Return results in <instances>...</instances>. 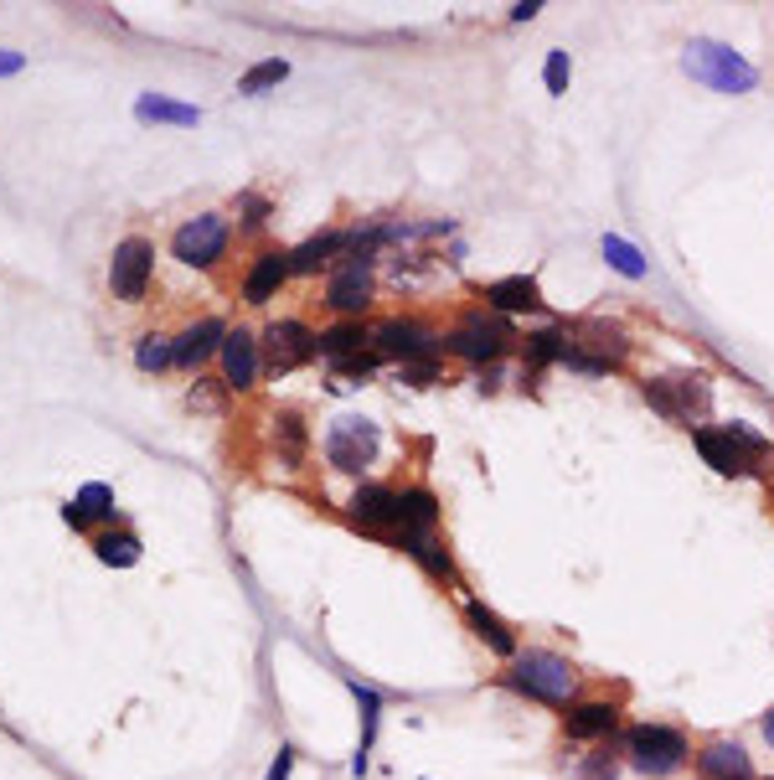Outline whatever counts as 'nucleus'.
<instances>
[{
  "mask_svg": "<svg viewBox=\"0 0 774 780\" xmlns=\"http://www.w3.org/2000/svg\"><path fill=\"white\" fill-rule=\"evenodd\" d=\"M511 692H521V698H532V703H548V708H573L579 703V667L568 657H558V651H542V646H532V651H517L507 667V677H501Z\"/></svg>",
  "mask_w": 774,
  "mask_h": 780,
  "instance_id": "obj_1",
  "label": "nucleus"
},
{
  "mask_svg": "<svg viewBox=\"0 0 774 780\" xmlns=\"http://www.w3.org/2000/svg\"><path fill=\"white\" fill-rule=\"evenodd\" d=\"M692 445H697V455L717 470V476H748V470L770 455V439L754 435L748 424H723V429L697 424V429H692Z\"/></svg>",
  "mask_w": 774,
  "mask_h": 780,
  "instance_id": "obj_2",
  "label": "nucleus"
},
{
  "mask_svg": "<svg viewBox=\"0 0 774 780\" xmlns=\"http://www.w3.org/2000/svg\"><path fill=\"white\" fill-rule=\"evenodd\" d=\"M625 760H630V770L661 780V776H676V770L692 760V744H686V735L671 729V723H630Z\"/></svg>",
  "mask_w": 774,
  "mask_h": 780,
  "instance_id": "obj_3",
  "label": "nucleus"
},
{
  "mask_svg": "<svg viewBox=\"0 0 774 780\" xmlns=\"http://www.w3.org/2000/svg\"><path fill=\"white\" fill-rule=\"evenodd\" d=\"M682 68L697 78V83H707L713 93H748L754 83H760V68H754V62L739 58V52L723 47V42H707V37L686 42Z\"/></svg>",
  "mask_w": 774,
  "mask_h": 780,
  "instance_id": "obj_4",
  "label": "nucleus"
},
{
  "mask_svg": "<svg viewBox=\"0 0 774 780\" xmlns=\"http://www.w3.org/2000/svg\"><path fill=\"white\" fill-rule=\"evenodd\" d=\"M326 460L346 476H361V470L377 460V424L361 419V414H346L326 429Z\"/></svg>",
  "mask_w": 774,
  "mask_h": 780,
  "instance_id": "obj_5",
  "label": "nucleus"
},
{
  "mask_svg": "<svg viewBox=\"0 0 774 780\" xmlns=\"http://www.w3.org/2000/svg\"><path fill=\"white\" fill-rule=\"evenodd\" d=\"M150 274H155V243L150 239H124L109 259V290L114 301L124 305H140L150 290Z\"/></svg>",
  "mask_w": 774,
  "mask_h": 780,
  "instance_id": "obj_6",
  "label": "nucleus"
},
{
  "mask_svg": "<svg viewBox=\"0 0 774 780\" xmlns=\"http://www.w3.org/2000/svg\"><path fill=\"white\" fill-rule=\"evenodd\" d=\"M227 217L223 212H202V217H192V223L176 227V239H171V254L181 259V264H192V270H207V264H217V259L227 254Z\"/></svg>",
  "mask_w": 774,
  "mask_h": 780,
  "instance_id": "obj_7",
  "label": "nucleus"
},
{
  "mask_svg": "<svg viewBox=\"0 0 774 780\" xmlns=\"http://www.w3.org/2000/svg\"><path fill=\"white\" fill-rule=\"evenodd\" d=\"M264 367L274 377L279 373H295V367H305V362L320 357V336H315L305 321H274V326L264 331Z\"/></svg>",
  "mask_w": 774,
  "mask_h": 780,
  "instance_id": "obj_8",
  "label": "nucleus"
},
{
  "mask_svg": "<svg viewBox=\"0 0 774 780\" xmlns=\"http://www.w3.org/2000/svg\"><path fill=\"white\" fill-rule=\"evenodd\" d=\"M377 342V357L398 362V367H408V362H434V352H439V336H434L424 321H383V326L373 331Z\"/></svg>",
  "mask_w": 774,
  "mask_h": 780,
  "instance_id": "obj_9",
  "label": "nucleus"
},
{
  "mask_svg": "<svg viewBox=\"0 0 774 780\" xmlns=\"http://www.w3.org/2000/svg\"><path fill=\"white\" fill-rule=\"evenodd\" d=\"M507 342H511L507 321L470 315V321H460V326L445 336V352H455V357H465V362H496L501 352H507Z\"/></svg>",
  "mask_w": 774,
  "mask_h": 780,
  "instance_id": "obj_10",
  "label": "nucleus"
},
{
  "mask_svg": "<svg viewBox=\"0 0 774 780\" xmlns=\"http://www.w3.org/2000/svg\"><path fill=\"white\" fill-rule=\"evenodd\" d=\"M326 305L346 321H357L367 305H373V264L367 259H346L330 270V285H326Z\"/></svg>",
  "mask_w": 774,
  "mask_h": 780,
  "instance_id": "obj_11",
  "label": "nucleus"
},
{
  "mask_svg": "<svg viewBox=\"0 0 774 780\" xmlns=\"http://www.w3.org/2000/svg\"><path fill=\"white\" fill-rule=\"evenodd\" d=\"M563 729L579 744H599V739H610L620 729V703H610V698H579L573 708H563Z\"/></svg>",
  "mask_w": 774,
  "mask_h": 780,
  "instance_id": "obj_12",
  "label": "nucleus"
},
{
  "mask_svg": "<svg viewBox=\"0 0 774 780\" xmlns=\"http://www.w3.org/2000/svg\"><path fill=\"white\" fill-rule=\"evenodd\" d=\"M692 770L697 780H760L754 760H748L744 744H733V739H713V744H702L692 754Z\"/></svg>",
  "mask_w": 774,
  "mask_h": 780,
  "instance_id": "obj_13",
  "label": "nucleus"
},
{
  "mask_svg": "<svg viewBox=\"0 0 774 780\" xmlns=\"http://www.w3.org/2000/svg\"><path fill=\"white\" fill-rule=\"evenodd\" d=\"M352 523L387 543H398V492L393 486H361L352 496Z\"/></svg>",
  "mask_w": 774,
  "mask_h": 780,
  "instance_id": "obj_14",
  "label": "nucleus"
},
{
  "mask_svg": "<svg viewBox=\"0 0 774 780\" xmlns=\"http://www.w3.org/2000/svg\"><path fill=\"white\" fill-rule=\"evenodd\" d=\"M258 367H264V352H258V336L254 331H227L223 342V383L227 388H254L258 383Z\"/></svg>",
  "mask_w": 774,
  "mask_h": 780,
  "instance_id": "obj_15",
  "label": "nucleus"
},
{
  "mask_svg": "<svg viewBox=\"0 0 774 780\" xmlns=\"http://www.w3.org/2000/svg\"><path fill=\"white\" fill-rule=\"evenodd\" d=\"M439 533V502L429 486H408L398 492V548L408 538H434Z\"/></svg>",
  "mask_w": 774,
  "mask_h": 780,
  "instance_id": "obj_16",
  "label": "nucleus"
},
{
  "mask_svg": "<svg viewBox=\"0 0 774 780\" xmlns=\"http://www.w3.org/2000/svg\"><path fill=\"white\" fill-rule=\"evenodd\" d=\"M223 342H227V326L217 321V315H202V321H192V326L176 336V367L196 373L212 352H223Z\"/></svg>",
  "mask_w": 774,
  "mask_h": 780,
  "instance_id": "obj_17",
  "label": "nucleus"
},
{
  "mask_svg": "<svg viewBox=\"0 0 774 780\" xmlns=\"http://www.w3.org/2000/svg\"><path fill=\"white\" fill-rule=\"evenodd\" d=\"M284 280H289V254H284V249H264V254L248 264V274H243V301L268 305L279 295Z\"/></svg>",
  "mask_w": 774,
  "mask_h": 780,
  "instance_id": "obj_18",
  "label": "nucleus"
},
{
  "mask_svg": "<svg viewBox=\"0 0 774 780\" xmlns=\"http://www.w3.org/2000/svg\"><path fill=\"white\" fill-rule=\"evenodd\" d=\"M465 620H470V630H476L480 641L491 646L496 657H507V661H511V657H517V651H521V646H517V636H511V626H507V620H501V616H496L491 605L465 600Z\"/></svg>",
  "mask_w": 774,
  "mask_h": 780,
  "instance_id": "obj_19",
  "label": "nucleus"
},
{
  "mask_svg": "<svg viewBox=\"0 0 774 780\" xmlns=\"http://www.w3.org/2000/svg\"><path fill=\"white\" fill-rule=\"evenodd\" d=\"M346 249H352V233H320V239L289 249V274H320L336 254L346 259Z\"/></svg>",
  "mask_w": 774,
  "mask_h": 780,
  "instance_id": "obj_20",
  "label": "nucleus"
},
{
  "mask_svg": "<svg viewBox=\"0 0 774 780\" xmlns=\"http://www.w3.org/2000/svg\"><path fill=\"white\" fill-rule=\"evenodd\" d=\"M486 305H496V311H537L542 305V290H537L532 274H511V280H496V285H486Z\"/></svg>",
  "mask_w": 774,
  "mask_h": 780,
  "instance_id": "obj_21",
  "label": "nucleus"
},
{
  "mask_svg": "<svg viewBox=\"0 0 774 780\" xmlns=\"http://www.w3.org/2000/svg\"><path fill=\"white\" fill-rule=\"evenodd\" d=\"M93 554L109 569H134L145 548H140V538H134L130 527H104V533H93Z\"/></svg>",
  "mask_w": 774,
  "mask_h": 780,
  "instance_id": "obj_22",
  "label": "nucleus"
},
{
  "mask_svg": "<svg viewBox=\"0 0 774 780\" xmlns=\"http://www.w3.org/2000/svg\"><path fill=\"white\" fill-rule=\"evenodd\" d=\"M134 114H140L145 124H181V130H192V124L202 120V109H192V104H171V99H161V93H140Z\"/></svg>",
  "mask_w": 774,
  "mask_h": 780,
  "instance_id": "obj_23",
  "label": "nucleus"
},
{
  "mask_svg": "<svg viewBox=\"0 0 774 780\" xmlns=\"http://www.w3.org/2000/svg\"><path fill=\"white\" fill-rule=\"evenodd\" d=\"M403 548H408V554H414L418 564L434 574V579H449V585H460V574H455V558H449V548L439 543V533H434V538H408Z\"/></svg>",
  "mask_w": 774,
  "mask_h": 780,
  "instance_id": "obj_24",
  "label": "nucleus"
},
{
  "mask_svg": "<svg viewBox=\"0 0 774 780\" xmlns=\"http://www.w3.org/2000/svg\"><path fill=\"white\" fill-rule=\"evenodd\" d=\"M171 362H176V336L145 331V336L134 342V367H140V373H165Z\"/></svg>",
  "mask_w": 774,
  "mask_h": 780,
  "instance_id": "obj_25",
  "label": "nucleus"
},
{
  "mask_svg": "<svg viewBox=\"0 0 774 780\" xmlns=\"http://www.w3.org/2000/svg\"><path fill=\"white\" fill-rule=\"evenodd\" d=\"M361 342H373V336L361 331V321H342V326L320 331V357H330V362L357 357V352H361Z\"/></svg>",
  "mask_w": 774,
  "mask_h": 780,
  "instance_id": "obj_26",
  "label": "nucleus"
},
{
  "mask_svg": "<svg viewBox=\"0 0 774 780\" xmlns=\"http://www.w3.org/2000/svg\"><path fill=\"white\" fill-rule=\"evenodd\" d=\"M352 692H357V708H361V750H357V776H361L367 754H373V739H377V719H383V698L373 688H361V682H352Z\"/></svg>",
  "mask_w": 774,
  "mask_h": 780,
  "instance_id": "obj_27",
  "label": "nucleus"
},
{
  "mask_svg": "<svg viewBox=\"0 0 774 780\" xmlns=\"http://www.w3.org/2000/svg\"><path fill=\"white\" fill-rule=\"evenodd\" d=\"M604 259H610V270H620L625 280H645V259L635 243H625L620 233H604Z\"/></svg>",
  "mask_w": 774,
  "mask_h": 780,
  "instance_id": "obj_28",
  "label": "nucleus"
},
{
  "mask_svg": "<svg viewBox=\"0 0 774 780\" xmlns=\"http://www.w3.org/2000/svg\"><path fill=\"white\" fill-rule=\"evenodd\" d=\"M284 78H289V62H284V58L254 62V68H248V73L238 78V93H248V99H254V93H268L274 83H284Z\"/></svg>",
  "mask_w": 774,
  "mask_h": 780,
  "instance_id": "obj_29",
  "label": "nucleus"
},
{
  "mask_svg": "<svg viewBox=\"0 0 774 780\" xmlns=\"http://www.w3.org/2000/svg\"><path fill=\"white\" fill-rule=\"evenodd\" d=\"M563 352H568V336H563V331H532V336H527V362H532V367L563 362Z\"/></svg>",
  "mask_w": 774,
  "mask_h": 780,
  "instance_id": "obj_30",
  "label": "nucleus"
},
{
  "mask_svg": "<svg viewBox=\"0 0 774 780\" xmlns=\"http://www.w3.org/2000/svg\"><path fill=\"white\" fill-rule=\"evenodd\" d=\"M73 502L89 511L93 523H109V517H114V486H104V480H89V486H83Z\"/></svg>",
  "mask_w": 774,
  "mask_h": 780,
  "instance_id": "obj_31",
  "label": "nucleus"
},
{
  "mask_svg": "<svg viewBox=\"0 0 774 780\" xmlns=\"http://www.w3.org/2000/svg\"><path fill=\"white\" fill-rule=\"evenodd\" d=\"M542 78H548V93H568V78H573V62H568V52H548V68H542Z\"/></svg>",
  "mask_w": 774,
  "mask_h": 780,
  "instance_id": "obj_32",
  "label": "nucleus"
},
{
  "mask_svg": "<svg viewBox=\"0 0 774 780\" xmlns=\"http://www.w3.org/2000/svg\"><path fill=\"white\" fill-rule=\"evenodd\" d=\"M279 435H284V460L295 466V460H299V450H305V429H299V419H295V414H279Z\"/></svg>",
  "mask_w": 774,
  "mask_h": 780,
  "instance_id": "obj_33",
  "label": "nucleus"
},
{
  "mask_svg": "<svg viewBox=\"0 0 774 780\" xmlns=\"http://www.w3.org/2000/svg\"><path fill=\"white\" fill-rule=\"evenodd\" d=\"M377 352H357V357H342L336 362V377H373L377 373Z\"/></svg>",
  "mask_w": 774,
  "mask_h": 780,
  "instance_id": "obj_34",
  "label": "nucleus"
},
{
  "mask_svg": "<svg viewBox=\"0 0 774 780\" xmlns=\"http://www.w3.org/2000/svg\"><path fill=\"white\" fill-rule=\"evenodd\" d=\"M614 776H620V766H614L610 750H599V754H589V760H583V780H614Z\"/></svg>",
  "mask_w": 774,
  "mask_h": 780,
  "instance_id": "obj_35",
  "label": "nucleus"
},
{
  "mask_svg": "<svg viewBox=\"0 0 774 780\" xmlns=\"http://www.w3.org/2000/svg\"><path fill=\"white\" fill-rule=\"evenodd\" d=\"M238 217H243V227H258L268 217V202H264V196H254V192H243L238 196Z\"/></svg>",
  "mask_w": 774,
  "mask_h": 780,
  "instance_id": "obj_36",
  "label": "nucleus"
},
{
  "mask_svg": "<svg viewBox=\"0 0 774 780\" xmlns=\"http://www.w3.org/2000/svg\"><path fill=\"white\" fill-rule=\"evenodd\" d=\"M289 766H295V750H289V744H279V754H274V766H268L264 780H289Z\"/></svg>",
  "mask_w": 774,
  "mask_h": 780,
  "instance_id": "obj_37",
  "label": "nucleus"
},
{
  "mask_svg": "<svg viewBox=\"0 0 774 780\" xmlns=\"http://www.w3.org/2000/svg\"><path fill=\"white\" fill-rule=\"evenodd\" d=\"M62 523L78 527V533H93V517H89L83 507H78V502H68V507H62Z\"/></svg>",
  "mask_w": 774,
  "mask_h": 780,
  "instance_id": "obj_38",
  "label": "nucleus"
},
{
  "mask_svg": "<svg viewBox=\"0 0 774 780\" xmlns=\"http://www.w3.org/2000/svg\"><path fill=\"white\" fill-rule=\"evenodd\" d=\"M403 383H418V388L434 383V362H408V367H403Z\"/></svg>",
  "mask_w": 774,
  "mask_h": 780,
  "instance_id": "obj_39",
  "label": "nucleus"
},
{
  "mask_svg": "<svg viewBox=\"0 0 774 780\" xmlns=\"http://www.w3.org/2000/svg\"><path fill=\"white\" fill-rule=\"evenodd\" d=\"M21 68H27V58H21V52H0V78L21 73Z\"/></svg>",
  "mask_w": 774,
  "mask_h": 780,
  "instance_id": "obj_40",
  "label": "nucleus"
},
{
  "mask_svg": "<svg viewBox=\"0 0 774 780\" xmlns=\"http://www.w3.org/2000/svg\"><path fill=\"white\" fill-rule=\"evenodd\" d=\"M537 11H542V0H521V6H511V21H532Z\"/></svg>",
  "mask_w": 774,
  "mask_h": 780,
  "instance_id": "obj_41",
  "label": "nucleus"
},
{
  "mask_svg": "<svg viewBox=\"0 0 774 780\" xmlns=\"http://www.w3.org/2000/svg\"><path fill=\"white\" fill-rule=\"evenodd\" d=\"M764 739H770V744H774V708H770V713H764Z\"/></svg>",
  "mask_w": 774,
  "mask_h": 780,
  "instance_id": "obj_42",
  "label": "nucleus"
}]
</instances>
